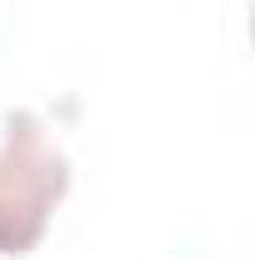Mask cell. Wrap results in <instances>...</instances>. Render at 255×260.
<instances>
[{
    "instance_id": "6da1fadb",
    "label": "cell",
    "mask_w": 255,
    "mask_h": 260,
    "mask_svg": "<svg viewBox=\"0 0 255 260\" xmlns=\"http://www.w3.org/2000/svg\"><path fill=\"white\" fill-rule=\"evenodd\" d=\"M70 190V160L30 110L0 125V255H25L40 245L55 205Z\"/></svg>"
}]
</instances>
